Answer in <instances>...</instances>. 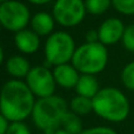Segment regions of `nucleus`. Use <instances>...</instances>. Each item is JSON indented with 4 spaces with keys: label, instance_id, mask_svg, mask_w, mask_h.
Listing matches in <instances>:
<instances>
[{
    "label": "nucleus",
    "instance_id": "nucleus-14",
    "mask_svg": "<svg viewBox=\"0 0 134 134\" xmlns=\"http://www.w3.org/2000/svg\"><path fill=\"white\" fill-rule=\"evenodd\" d=\"M75 91H76V94L78 95L93 99V98L98 94V92L100 91L99 81L95 78V75L80 74L79 81L75 86Z\"/></svg>",
    "mask_w": 134,
    "mask_h": 134
},
{
    "label": "nucleus",
    "instance_id": "nucleus-27",
    "mask_svg": "<svg viewBox=\"0 0 134 134\" xmlns=\"http://www.w3.org/2000/svg\"><path fill=\"white\" fill-rule=\"evenodd\" d=\"M54 134H71L69 132H67L66 130H64V128H59V130H57Z\"/></svg>",
    "mask_w": 134,
    "mask_h": 134
},
{
    "label": "nucleus",
    "instance_id": "nucleus-15",
    "mask_svg": "<svg viewBox=\"0 0 134 134\" xmlns=\"http://www.w3.org/2000/svg\"><path fill=\"white\" fill-rule=\"evenodd\" d=\"M69 107H71V111L76 115H86L93 111V101L90 98L76 95L71 100Z\"/></svg>",
    "mask_w": 134,
    "mask_h": 134
},
{
    "label": "nucleus",
    "instance_id": "nucleus-24",
    "mask_svg": "<svg viewBox=\"0 0 134 134\" xmlns=\"http://www.w3.org/2000/svg\"><path fill=\"white\" fill-rule=\"evenodd\" d=\"M9 126V121L0 113V134H6Z\"/></svg>",
    "mask_w": 134,
    "mask_h": 134
},
{
    "label": "nucleus",
    "instance_id": "nucleus-10",
    "mask_svg": "<svg viewBox=\"0 0 134 134\" xmlns=\"http://www.w3.org/2000/svg\"><path fill=\"white\" fill-rule=\"evenodd\" d=\"M14 45L23 54H34L40 48V37L31 28H25L14 34Z\"/></svg>",
    "mask_w": 134,
    "mask_h": 134
},
{
    "label": "nucleus",
    "instance_id": "nucleus-8",
    "mask_svg": "<svg viewBox=\"0 0 134 134\" xmlns=\"http://www.w3.org/2000/svg\"><path fill=\"white\" fill-rule=\"evenodd\" d=\"M26 83L38 99L54 95L57 87L53 71L45 65L32 67L26 76Z\"/></svg>",
    "mask_w": 134,
    "mask_h": 134
},
{
    "label": "nucleus",
    "instance_id": "nucleus-4",
    "mask_svg": "<svg viewBox=\"0 0 134 134\" xmlns=\"http://www.w3.org/2000/svg\"><path fill=\"white\" fill-rule=\"evenodd\" d=\"M108 63V49L101 42H85L76 47L71 64L80 74H99Z\"/></svg>",
    "mask_w": 134,
    "mask_h": 134
},
{
    "label": "nucleus",
    "instance_id": "nucleus-6",
    "mask_svg": "<svg viewBox=\"0 0 134 134\" xmlns=\"http://www.w3.org/2000/svg\"><path fill=\"white\" fill-rule=\"evenodd\" d=\"M30 8L19 0H8L0 5V24L9 32L25 30L31 21Z\"/></svg>",
    "mask_w": 134,
    "mask_h": 134
},
{
    "label": "nucleus",
    "instance_id": "nucleus-17",
    "mask_svg": "<svg viewBox=\"0 0 134 134\" xmlns=\"http://www.w3.org/2000/svg\"><path fill=\"white\" fill-rule=\"evenodd\" d=\"M87 13L92 15H100L107 12L112 6V0H85Z\"/></svg>",
    "mask_w": 134,
    "mask_h": 134
},
{
    "label": "nucleus",
    "instance_id": "nucleus-29",
    "mask_svg": "<svg viewBox=\"0 0 134 134\" xmlns=\"http://www.w3.org/2000/svg\"><path fill=\"white\" fill-rule=\"evenodd\" d=\"M1 28H2V26H1V24H0V31H1Z\"/></svg>",
    "mask_w": 134,
    "mask_h": 134
},
{
    "label": "nucleus",
    "instance_id": "nucleus-2",
    "mask_svg": "<svg viewBox=\"0 0 134 134\" xmlns=\"http://www.w3.org/2000/svg\"><path fill=\"white\" fill-rule=\"evenodd\" d=\"M92 101L93 112L109 122H121L130 114V101L127 97L115 87L100 88Z\"/></svg>",
    "mask_w": 134,
    "mask_h": 134
},
{
    "label": "nucleus",
    "instance_id": "nucleus-25",
    "mask_svg": "<svg viewBox=\"0 0 134 134\" xmlns=\"http://www.w3.org/2000/svg\"><path fill=\"white\" fill-rule=\"evenodd\" d=\"M27 1L33 5H37V6H42V5H46L48 2L53 1V0H27Z\"/></svg>",
    "mask_w": 134,
    "mask_h": 134
},
{
    "label": "nucleus",
    "instance_id": "nucleus-5",
    "mask_svg": "<svg viewBox=\"0 0 134 134\" xmlns=\"http://www.w3.org/2000/svg\"><path fill=\"white\" fill-rule=\"evenodd\" d=\"M76 47L73 37L65 31H55L49 37H47L45 42V59L46 65L59 66L64 64H68L72 61Z\"/></svg>",
    "mask_w": 134,
    "mask_h": 134
},
{
    "label": "nucleus",
    "instance_id": "nucleus-3",
    "mask_svg": "<svg viewBox=\"0 0 134 134\" xmlns=\"http://www.w3.org/2000/svg\"><path fill=\"white\" fill-rule=\"evenodd\" d=\"M67 112L68 106L65 100L59 95H51L35 101L31 116L34 125L45 134H54L61 126Z\"/></svg>",
    "mask_w": 134,
    "mask_h": 134
},
{
    "label": "nucleus",
    "instance_id": "nucleus-21",
    "mask_svg": "<svg viewBox=\"0 0 134 134\" xmlns=\"http://www.w3.org/2000/svg\"><path fill=\"white\" fill-rule=\"evenodd\" d=\"M6 134H31V131L24 121H14L9 122Z\"/></svg>",
    "mask_w": 134,
    "mask_h": 134
},
{
    "label": "nucleus",
    "instance_id": "nucleus-20",
    "mask_svg": "<svg viewBox=\"0 0 134 134\" xmlns=\"http://www.w3.org/2000/svg\"><path fill=\"white\" fill-rule=\"evenodd\" d=\"M121 41H122L125 49L134 52V24H131L125 27V32H124Z\"/></svg>",
    "mask_w": 134,
    "mask_h": 134
},
{
    "label": "nucleus",
    "instance_id": "nucleus-23",
    "mask_svg": "<svg viewBox=\"0 0 134 134\" xmlns=\"http://www.w3.org/2000/svg\"><path fill=\"white\" fill-rule=\"evenodd\" d=\"M86 42H99L98 30H91L86 33Z\"/></svg>",
    "mask_w": 134,
    "mask_h": 134
},
{
    "label": "nucleus",
    "instance_id": "nucleus-11",
    "mask_svg": "<svg viewBox=\"0 0 134 134\" xmlns=\"http://www.w3.org/2000/svg\"><path fill=\"white\" fill-rule=\"evenodd\" d=\"M53 75L57 85H59L63 88H66V90L75 88L79 78H80L79 71L69 63L55 66L53 69Z\"/></svg>",
    "mask_w": 134,
    "mask_h": 134
},
{
    "label": "nucleus",
    "instance_id": "nucleus-13",
    "mask_svg": "<svg viewBox=\"0 0 134 134\" xmlns=\"http://www.w3.org/2000/svg\"><path fill=\"white\" fill-rule=\"evenodd\" d=\"M31 64L24 55H12L6 61V71L13 79L26 78L31 71Z\"/></svg>",
    "mask_w": 134,
    "mask_h": 134
},
{
    "label": "nucleus",
    "instance_id": "nucleus-16",
    "mask_svg": "<svg viewBox=\"0 0 134 134\" xmlns=\"http://www.w3.org/2000/svg\"><path fill=\"white\" fill-rule=\"evenodd\" d=\"M64 130H66L67 132H69L71 134H80L82 132V122H81V119L79 115H76L73 112H67L65 118L63 120L61 124Z\"/></svg>",
    "mask_w": 134,
    "mask_h": 134
},
{
    "label": "nucleus",
    "instance_id": "nucleus-18",
    "mask_svg": "<svg viewBox=\"0 0 134 134\" xmlns=\"http://www.w3.org/2000/svg\"><path fill=\"white\" fill-rule=\"evenodd\" d=\"M112 7L122 15H134V0H112Z\"/></svg>",
    "mask_w": 134,
    "mask_h": 134
},
{
    "label": "nucleus",
    "instance_id": "nucleus-28",
    "mask_svg": "<svg viewBox=\"0 0 134 134\" xmlns=\"http://www.w3.org/2000/svg\"><path fill=\"white\" fill-rule=\"evenodd\" d=\"M6 1H8V0H0V5L4 4V2H6Z\"/></svg>",
    "mask_w": 134,
    "mask_h": 134
},
{
    "label": "nucleus",
    "instance_id": "nucleus-19",
    "mask_svg": "<svg viewBox=\"0 0 134 134\" xmlns=\"http://www.w3.org/2000/svg\"><path fill=\"white\" fill-rule=\"evenodd\" d=\"M121 81L127 90L134 91V61H131L121 71Z\"/></svg>",
    "mask_w": 134,
    "mask_h": 134
},
{
    "label": "nucleus",
    "instance_id": "nucleus-1",
    "mask_svg": "<svg viewBox=\"0 0 134 134\" xmlns=\"http://www.w3.org/2000/svg\"><path fill=\"white\" fill-rule=\"evenodd\" d=\"M35 97L27 83L18 79L6 81L0 90V113L9 121H24L32 115Z\"/></svg>",
    "mask_w": 134,
    "mask_h": 134
},
{
    "label": "nucleus",
    "instance_id": "nucleus-26",
    "mask_svg": "<svg viewBox=\"0 0 134 134\" xmlns=\"http://www.w3.org/2000/svg\"><path fill=\"white\" fill-rule=\"evenodd\" d=\"M4 60H5V53H4V48H2L1 44H0V66L2 65Z\"/></svg>",
    "mask_w": 134,
    "mask_h": 134
},
{
    "label": "nucleus",
    "instance_id": "nucleus-7",
    "mask_svg": "<svg viewBox=\"0 0 134 134\" xmlns=\"http://www.w3.org/2000/svg\"><path fill=\"white\" fill-rule=\"evenodd\" d=\"M86 13L85 0H55L52 9L55 23L67 28L80 25Z\"/></svg>",
    "mask_w": 134,
    "mask_h": 134
},
{
    "label": "nucleus",
    "instance_id": "nucleus-22",
    "mask_svg": "<svg viewBox=\"0 0 134 134\" xmlns=\"http://www.w3.org/2000/svg\"><path fill=\"white\" fill-rule=\"evenodd\" d=\"M80 134H118L113 128L111 127H104V126H97V127L87 128L83 130Z\"/></svg>",
    "mask_w": 134,
    "mask_h": 134
},
{
    "label": "nucleus",
    "instance_id": "nucleus-9",
    "mask_svg": "<svg viewBox=\"0 0 134 134\" xmlns=\"http://www.w3.org/2000/svg\"><path fill=\"white\" fill-rule=\"evenodd\" d=\"M125 27L124 23L118 18H108L104 20L98 28L99 42L105 46H111L119 42L122 39Z\"/></svg>",
    "mask_w": 134,
    "mask_h": 134
},
{
    "label": "nucleus",
    "instance_id": "nucleus-12",
    "mask_svg": "<svg viewBox=\"0 0 134 134\" xmlns=\"http://www.w3.org/2000/svg\"><path fill=\"white\" fill-rule=\"evenodd\" d=\"M30 25L31 30L34 31L39 37H49L54 32L55 19L53 14L45 11H40L32 15Z\"/></svg>",
    "mask_w": 134,
    "mask_h": 134
}]
</instances>
